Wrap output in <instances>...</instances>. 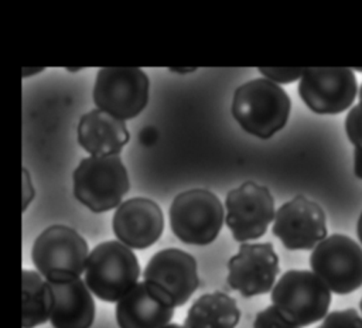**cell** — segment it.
<instances>
[{
  "mask_svg": "<svg viewBox=\"0 0 362 328\" xmlns=\"http://www.w3.org/2000/svg\"><path fill=\"white\" fill-rule=\"evenodd\" d=\"M34 195H35V191L31 184L30 174H28L27 168H23V211L27 209V206L30 205Z\"/></svg>",
  "mask_w": 362,
  "mask_h": 328,
  "instance_id": "24",
  "label": "cell"
},
{
  "mask_svg": "<svg viewBox=\"0 0 362 328\" xmlns=\"http://www.w3.org/2000/svg\"><path fill=\"white\" fill-rule=\"evenodd\" d=\"M317 328H362V318L355 308H345L327 314Z\"/></svg>",
  "mask_w": 362,
  "mask_h": 328,
  "instance_id": "20",
  "label": "cell"
},
{
  "mask_svg": "<svg viewBox=\"0 0 362 328\" xmlns=\"http://www.w3.org/2000/svg\"><path fill=\"white\" fill-rule=\"evenodd\" d=\"M171 72H177V74H189V72H195L197 68H177V66H171L168 68Z\"/></svg>",
  "mask_w": 362,
  "mask_h": 328,
  "instance_id": "27",
  "label": "cell"
},
{
  "mask_svg": "<svg viewBox=\"0 0 362 328\" xmlns=\"http://www.w3.org/2000/svg\"><path fill=\"white\" fill-rule=\"evenodd\" d=\"M310 266L335 294H349L362 286V249L346 235L334 233L320 242Z\"/></svg>",
  "mask_w": 362,
  "mask_h": 328,
  "instance_id": "8",
  "label": "cell"
},
{
  "mask_svg": "<svg viewBox=\"0 0 362 328\" xmlns=\"http://www.w3.org/2000/svg\"><path fill=\"white\" fill-rule=\"evenodd\" d=\"M359 307H361V311H362V298H361V303H359Z\"/></svg>",
  "mask_w": 362,
  "mask_h": 328,
  "instance_id": "32",
  "label": "cell"
},
{
  "mask_svg": "<svg viewBox=\"0 0 362 328\" xmlns=\"http://www.w3.org/2000/svg\"><path fill=\"white\" fill-rule=\"evenodd\" d=\"M253 328H298L287 320L273 304L256 314Z\"/></svg>",
  "mask_w": 362,
  "mask_h": 328,
  "instance_id": "21",
  "label": "cell"
},
{
  "mask_svg": "<svg viewBox=\"0 0 362 328\" xmlns=\"http://www.w3.org/2000/svg\"><path fill=\"white\" fill-rule=\"evenodd\" d=\"M279 274V256L270 242L240 243L228 260L229 287L243 297L262 295L273 290Z\"/></svg>",
  "mask_w": 362,
  "mask_h": 328,
  "instance_id": "11",
  "label": "cell"
},
{
  "mask_svg": "<svg viewBox=\"0 0 362 328\" xmlns=\"http://www.w3.org/2000/svg\"><path fill=\"white\" fill-rule=\"evenodd\" d=\"M173 233L187 245H209L219 235L225 208L221 199L204 188H192L174 197L170 209Z\"/></svg>",
  "mask_w": 362,
  "mask_h": 328,
  "instance_id": "6",
  "label": "cell"
},
{
  "mask_svg": "<svg viewBox=\"0 0 362 328\" xmlns=\"http://www.w3.org/2000/svg\"><path fill=\"white\" fill-rule=\"evenodd\" d=\"M54 294L49 281L38 271L23 270V328H35L49 321Z\"/></svg>",
  "mask_w": 362,
  "mask_h": 328,
  "instance_id": "19",
  "label": "cell"
},
{
  "mask_svg": "<svg viewBox=\"0 0 362 328\" xmlns=\"http://www.w3.org/2000/svg\"><path fill=\"white\" fill-rule=\"evenodd\" d=\"M354 172L358 178L362 180V150L355 148L354 151Z\"/></svg>",
  "mask_w": 362,
  "mask_h": 328,
  "instance_id": "25",
  "label": "cell"
},
{
  "mask_svg": "<svg viewBox=\"0 0 362 328\" xmlns=\"http://www.w3.org/2000/svg\"><path fill=\"white\" fill-rule=\"evenodd\" d=\"M345 131L355 148L362 150V102L354 106L346 115Z\"/></svg>",
  "mask_w": 362,
  "mask_h": 328,
  "instance_id": "22",
  "label": "cell"
},
{
  "mask_svg": "<svg viewBox=\"0 0 362 328\" xmlns=\"http://www.w3.org/2000/svg\"><path fill=\"white\" fill-rule=\"evenodd\" d=\"M171 298L157 286L139 281L116 305L119 328H164L174 317Z\"/></svg>",
  "mask_w": 362,
  "mask_h": 328,
  "instance_id": "15",
  "label": "cell"
},
{
  "mask_svg": "<svg viewBox=\"0 0 362 328\" xmlns=\"http://www.w3.org/2000/svg\"><path fill=\"white\" fill-rule=\"evenodd\" d=\"M358 96H359V102H362V85H361V89H359V93H358Z\"/></svg>",
  "mask_w": 362,
  "mask_h": 328,
  "instance_id": "31",
  "label": "cell"
},
{
  "mask_svg": "<svg viewBox=\"0 0 362 328\" xmlns=\"http://www.w3.org/2000/svg\"><path fill=\"white\" fill-rule=\"evenodd\" d=\"M230 110L246 133L267 140L286 126L291 100L280 85L256 78L236 88Z\"/></svg>",
  "mask_w": 362,
  "mask_h": 328,
  "instance_id": "1",
  "label": "cell"
},
{
  "mask_svg": "<svg viewBox=\"0 0 362 328\" xmlns=\"http://www.w3.org/2000/svg\"><path fill=\"white\" fill-rule=\"evenodd\" d=\"M140 264L134 252L119 240L96 245L86 260L85 283L106 303L120 301L139 283Z\"/></svg>",
  "mask_w": 362,
  "mask_h": 328,
  "instance_id": "2",
  "label": "cell"
},
{
  "mask_svg": "<svg viewBox=\"0 0 362 328\" xmlns=\"http://www.w3.org/2000/svg\"><path fill=\"white\" fill-rule=\"evenodd\" d=\"M78 143L89 156H119L130 140V133L123 120L100 109H92L81 116Z\"/></svg>",
  "mask_w": 362,
  "mask_h": 328,
  "instance_id": "16",
  "label": "cell"
},
{
  "mask_svg": "<svg viewBox=\"0 0 362 328\" xmlns=\"http://www.w3.org/2000/svg\"><path fill=\"white\" fill-rule=\"evenodd\" d=\"M72 180L75 198L96 213L117 208L130 188L126 165L119 156L83 158Z\"/></svg>",
  "mask_w": 362,
  "mask_h": 328,
  "instance_id": "3",
  "label": "cell"
},
{
  "mask_svg": "<svg viewBox=\"0 0 362 328\" xmlns=\"http://www.w3.org/2000/svg\"><path fill=\"white\" fill-rule=\"evenodd\" d=\"M225 222L236 242L259 239L274 221V199L267 187L245 181L225 198Z\"/></svg>",
  "mask_w": 362,
  "mask_h": 328,
  "instance_id": "9",
  "label": "cell"
},
{
  "mask_svg": "<svg viewBox=\"0 0 362 328\" xmlns=\"http://www.w3.org/2000/svg\"><path fill=\"white\" fill-rule=\"evenodd\" d=\"M150 81L147 74L136 66H106L96 74L93 102L119 120L133 119L148 102Z\"/></svg>",
  "mask_w": 362,
  "mask_h": 328,
  "instance_id": "7",
  "label": "cell"
},
{
  "mask_svg": "<svg viewBox=\"0 0 362 328\" xmlns=\"http://www.w3.org/2000/svg\"><path fill=\"white\" fill-rule=\"evenodd\" d=\"M143 280L161 288L171 298L174 307H181L199 286L197 260L181 249H163L150 257L143 271Z\"/></svg>",
  "mask_w": 362,
  "mask_h": 328,
  "instance_id": "13",
  "label": "cell"
},
{
  "mask_svg": "<svg viewBox=\"0 0 362 328\" xmlns=\"http://www.w3.org/2000/svg\"><path fill=\"white\" fill-rule=\"evenodd\" d=\"M82 68H78V66H74V68H66V71H71V72H76V71H81Z\"/></svg>",
  "mask_w": 362,
  "mask_h": 328,
  "instance_id": "30",
  "label": "cell"
},
{
  "mask_svg": "<svg viewBox=\"0 0 362 328\" xmlns=\"http://www.w3.org/2000/svg\"><path fill=\"white\" fill-rule=\"evenodd\" d=\"M112 229L119 242L130 249H147L164 230V215L158 204L146 197H134L122 202L112 219Z\"/></svg>",
  "mask_w": 362,
  "mask_h": 328,
  "instance_id": "14",
  "label": "cell"
},
{
  "mask_svg": "<svg viewBox=\"0 0 362 328\" xmlns=\"http://www.w3.org/2000/svg\"><path fill=\"white\" fill-rule=\"evenodd\" d=\"M240 320L236 300L223 291L205 293L188 308L185 328H235Z\"/></svg>",
  "mask_w": 362,
  "mask_h": 328,
  "instance_id": "18",
  "label": "cell"
},
{
  "mask_svg": "<svg viewBox=\"0 0 362 328\" xmlns=\"http://www.w3.org/2000/svg\"><path fill=\"white\" fill-rule=\"evenodd\" d=\"M88 243L75 229L51 225L34 240L31 260L35 270L49 283L79 279L85 273Z\"/></svg>",
  "mask_w": 362,
  "mask_h": 328,
  "instance_id": "4",
  "label": "cell"
},
{
  "mask_svg": "<svg viewBox=\"0 0 362 328\" xmlns=\"http://www.w3.org/2000/svg\"><path fill=\"white\" fill-rule=\"evenodd\" d=\"M42 71H44L42 66H37V68H23L21 75H23L24 78H27V76H30V75H35V74L42 72Z\"/></svg>",
  "mask_w": 362,
  "mask_h": 328,
  "instance_id": "26",
  "label": "cell"
},
{
  "mask_svg": "<svg viewBox=\"0 0 362 328\" xmlns=\"http://www.w3.org/2000/svg\"><path fill=\"white\" fill-rule=\"evenodd\" d=\"M272 304L298 328L311 325L327 317L331 290L310 270H287L274 284Z\"/></svg>",
  "mask_w": 362,
  "mask_h": 328,
  "instance_id": "5",
  "label": "cell"
},
{
  "mask_svg": "<svg viewBox=\"0 0 362 328\" xmlns=\"http://www.w3.org/2000/svg\"><path fill=\"white\" fill-rule=\"evenodd\" d=\"M164 328H185V327H184V325H180V324H174V322H171V324L165 325Z\"/></svg>",
  "mask_w": 362,
  "mask_h": 328,
  "instance_id": "29",
  "label": "cell"
},
{
  "mask_svg": "<svg viewBox=\"0 0 362 328\" xmlns=\"http://www.w3.org/2000/svg\"><path fill=\"white\" fill-rule=\"evenodd\" d=\"M54 305L49 321L54 328H90L95 321V301L88 284L79 277L49 283Z\"/></svg>",
  "mask_w": 362,
  "mask_h": 328,
  "instance_id": "17",
  "label": "cell"
},
{
  "mask_svg": "<svg viewBox=\"0 0 362 328\" xmlns=\"http://www.w3.org/2000/svg\"><path fill=\"white\" fill-rule=\"evenodd\" d=\"M356 233H358V238L362 243V213L359 215V219H358V225H356Z\"/></svg>",
  "mask_w": 362,
  "mask_h": 328,
  "instance_id": "28",
  "label": "cell"
},
{
  "mask_svg": "<svg viewBox=\"0 0 362 328\" xmlns=\"http://www.w3.org/2000/svg\"><path fill=\"white\" fill-rule=\"evenodd\" d=\"M358 93V82L349 68H305L298 95L318 115H337L348 109Z\"/></svg>",
  "mask_w": 362,
  "mask_h": 328,
  "instance_id": "10",
  "label": "cell"
},
{
  "mask_svg": "<svg viewBox=\"0 0 362 328\" xmlns=\"http://www.w3.org/2000/svg\"><path fill=\"white\" fill-rule=\"evenodd\" d=\"M272 232L290 250H310L327 238L325 212L305 198L296 195L277 211Z\"/></svg>",
  "mask_w": 362,
  "mask_h": 328,
  "instance_id": "12",
  "label": "cell"
},
{
  "mask_svg": "<svg viewBox=\"0 0 362 328\" xmlns=\"http://www.w3.org/2000/svg\"><path fill=\"white\" fill-rule=\"evenodd\" d=\"M263 78L274 83H291L300 79L304 74V68H259Z\"/></svg>",
  "mask_w": 362,
  "mask_h": 328,
  "instance_id": "23",
  "label": "cell"
}]
</instances>
